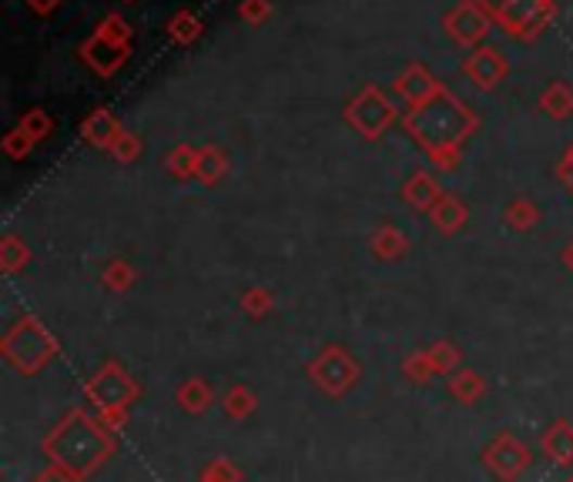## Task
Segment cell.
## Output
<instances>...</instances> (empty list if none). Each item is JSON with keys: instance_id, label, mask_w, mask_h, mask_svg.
Segmentation results:
<instances>
[{"instance_id": "7a4b0ae2", "label": "cell", "mask_w": 573, "mask_h": 482, "mask_svg": "<svg viewBox=\"0 0 573 482\" xmlns=\"http://www.w3.org/2000/svg\"><path fill=\"white\" fill-rule=\"evenodd\" d=\"M54 352H58V342L37 326L34 318L17 321V326L4 335V358L14 362L24 376H34L37 369H44L54 358Z\"/></svg>"}, {"instance_id": "6da1fadb", "label": "cell", "mask_w": 573, "mask_h": 482, "mask_svg": "<svg viewBox=\"0 0 573 482\" xmlns=\"http://www.w3.org/2000/svg\"><path fill=\"white\" fill-rule=\"evenodd\" d=\"M44 453L58 469L81 479V475L94 472L114 453V442L101 422H94L81 409H71L54 426V432L44 439Z\"/></svg>"}, {"instance_id": "8fae6325", "label": "cell", "mask_w": 573, "mask_h": 482, "mask_svg": "<svg viewBox=\"0 0 573 482\" xmlns=\"http://www.w3.org/2000/svg\"><path fill=\"white\" fill-rule=\"evenodd\" d=\"M202 482H239V469L232 462L218 459V462L208 466V472L202 475Z\"/></svg>"}, {"instance_id": "5b68a950", "label": "cell", "mask_w": 573, "mask_h": 482, "mask_svg": "<svg viewBox=\"0 0 573 482\" xmlns=\"http://www.w3.org/2000/svg\"><path fill=\"white\" fill-rule=\"evenodd\" d=\"M486 466L500 475V479H517L523 469H526V462H530V453H526V446L520 439H513V435H500L493 442V446L486 449Z\"/></svg>"}, {"instance_id": "3957f363", "label": "cell", "mask_w": 573, "mask_h": 482, "mask_svg": "<svg viewBox=\"0 0 573 482\" xmlns=\"http://www.w3.org/2000/svg\"><path fill=\"white\" fill-rule=\"evenodd\" d=\"M88 398L101 413H125L131 402L138 398V385L135 379L122 369V366H104L91 382H88Z\"/></svg>"}, {"instance_id": "52a82bcc", "label": "cell", "mask_w": 573, "mask_h": 482, "mask_svg": "<svg viewBox=\"0 0 573 482\" xmlns=\"http://www.w3.org/2000/svg\"><path fill=\"white\" fill-rule=\"evenodd\" d=\"M178 402L188 409V413H205L208 402H212V389L202 382V379H188L178 392Z\"/></svg>"}, {"instance_id": "30bf717a", "label": "cell", "mask_w": 573, "mask_h": 482, "mask_svg": "<svg viewBox=\"0 0 573 482\" xmlns=\"http://www.w3.org/2000/svg\"><path fill=\"white\" fill-rule=\"evenodd\" d=\"M426 355H430V362H433L436 372H453L456 362H460V352H456L453 345H433Z\"/></svg>"}, {"instance_id": "8992f818", "label": "cell", "mask_w": 573, "mask_h": 482, "mask_svg": "<svg viewBox=\"0 0 573 482\" xmlns=\"http://www.w3.org/2000/svg\"><path fill=\"white\" fill-rule=\"evenodd\" d=\"M544 453L553 462H570L573 459V426L570 422H557L547 435H544Z\"/></svg>"}, {"instance_id": "4fadbf2b", "label": "cell", "mask_w": 573, "mask_h": 482, "mask_svg": "<svg viewBox=\"0 0 573 482\" xmlns=\"http://www.w3.org/2000/svg\"><path fill=\"white\" fill-rule=\"evenodd\" d=\"M252 295H255V299H249V308H252V312H258V308L269 305V299H265L262 292H252Z\"/></svg>"}, {"instance_id": "277c9868", "label": "cell", "mask_w": 573, "mask_h": 482, "mask_svg": "<svg viewBox=\"0 0 573 482\" xmlns=\"http://www.w3.org/2000/svg\"><path fill=\"white\" fill-rule=\"evenodd\" d=\"M313 379L319 389H326L329 395H342L349 385H356L359 379V366H356V358L346 355L339 345L326 348L316 362H313Z\"/></svg>"}, {"instance_id": "9c48e42d", "label": "cell", "mask_w": 573, "mask_h": 482, "mask_svg": "<svg viewBox=\"0 0 573 482\" xmlns=\"http://www.w3.org/2000/svg\"><path fill=\"white\" fill-rule=\"evenodd\" d=\"M225 409H228V416L242 419V416H249V413L255 409V395H252L249 389L235 385L232 392H228V398H225Z\"/></svg>"}, {"instance_id": "7c38bea8", "label": "cell", "mask_w": 573, "mask_h": 482, "mask_svg": "<svg viewBox=\"0 0 573 482\" xmlns=\"http://www.w3.org/2000/svg\"><path fill=\"white\" fill-rule=\"evenodd\" d=\"M34 482H78V475H71V472H64V469L51 466V469H44L41 475H37Z\"/></svg>"}, {"instance_id": "ba28073f", "label": "cell", "mask_w": 573, "mask_h": 482, "mask_svg": "<svg viewBox=\"0 0 573 482\" xmlns=\"http://www.w3.org/2000/svg\"><path fill=\"white\" fill-rule=\"evenodd\" d=\"M449 392L460 398V402H473V398L483 392V379H480L476 372H460V376H453Z\"/></svg>"}]
</instances>
